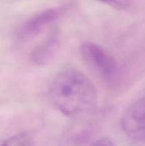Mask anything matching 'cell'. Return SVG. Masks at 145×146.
Returning <instances> with one entry per match:
<instances>
[{"label":"cell","mask_w":145,"mask_h":146,"mask_svg":"<svg viewBox=\"0 0 145 146\" xmlns=\"http://www.w3.org/2000/svg\"><path fill=\"white\" fill-rule=\"evenodd\" d=\"M49 96L53 105L68 116H78L91 110L97 103V91L91 80L75 68H66L52 80Z\"/></svg>","instance_id":"6da1fadb"},{"label":"cell","mask_w":145,"mask_h":146,"mask_svg":"<svg viewBox=\"0 0 145 146\" xmlns=\"http://www.w3.org/2000/svg\"><path fill=\"white\" fill-rule=\"evenodd\" d=\"M80 54L85 62L96 70L109 84H115L120 76L116 60L98 44L85 42L81 44Z\"/></svg>","instance_id":"7a4b0ae2"},{"label":"cell","mask_w":145,"mask_h":146,"mask_svg":"<svg viewBox=\"0 0 145 146\" xmlns=\"http://www.w3.org/2000/svg\"><path fill=\"white\" fill-rule=\"evenodd\" d=\"M121 127L130 139L145 142V96L127 108L121 118Z\"/></svg>","instance_id":"3957f363"},{"label":"cell","mask_w":145,"mask_h":146,"mask_svg":"<svg viewBox=\"0 0 145 146\" xmlns=\"http://www.w3.org/2000/svg\"><path fill=\"white\" fill-rule=\"evenodd\" d=\"M64 9V7L52 8L34 15L21 27L18 34L19 38L21 39H26L35 36L44 27L56 21L63 13Z\"/></svg>","instance_id":"277c9868"},{"label":"cell","mask_w":145,"mask_h":146,"mask_svg":"<svg viewBox=\"0 0 145 146\" xmlns=\"http://www.w3.org/2000/svg\"><path fill=\"white\" fill-rule=\"evenodd\" d=\"M58 44V32L57 30H54L43 43L32 51L31 60L38 65H43L49 62L55 55Z\"/></svg>","instance_id":"5b68a950"},{"label":"cell","mask_w":145,"mask_h":146,"mask_svg":"<svg viewBox=\"0 0 145 146\" xmlns=\"http://www.w3.org/2000/svg\"><path fill=\"white\" fill-rule=\"evenodd\" d=\"M0 146H32V139L30 134L21 133L6 139L0 143Z\"/></svg>","instance_id":"8992f818"},{"label":"cell","mask_w":145,"mask_h":146,"mask_svg":"<svg viewBox=\"0 0 145 146\" xmlns=\"http://www.w3.org/2000/svg\"><path fill=\"white\" fill-rule=\"evenodd\" d=\"M102 3H104L105 4L115 8L116 9L124 10L126 8H128L130 4V0H98Z\"/></svg>","instance_id":"52a82bcc"},{"label":"cell","mask_w":145,"mask_h":146,"mask_svg":"<svg viewBox=\"0 0 145 146\" xmlns=\"http://www.w3.org/2000/svg\"><path fill=\"white\" fill-rule=\"evenodd\" d=\"M91 146H115V145L114 142H113L110 139H109V138H107V137H102V138L98 139L97 141H95V142L92 144V145Z\"/></svg>","instance_id":"ba28073f"}]
</instances>
